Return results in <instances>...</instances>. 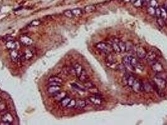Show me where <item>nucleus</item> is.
I'll use <instances>...</instances> for the list:
<instances>
[{
	"mask_svg": "<svg viewBox=\"0 0 167 125\" xmlns=\"http://www.w3.org/2000/svg\"><path fill=\"white\" fill-rule=\"evenodd\" d=\"M155 16L157 18L161 16V9L160 7H157L155 8Z\"/></svg>",
	"mask_w": 167,
	"mask_h": 125,
	"instance_id": "40",
	"label": "nucleus"
},
{
	"mask_svg": "<svg viewBox=\"0 0 167 125\" xmlns=\"http://www.w3.org/2000/svg\"><path fill=\"white\" fill-rule=\"evenodd\" d=\"M118 44L119 47L121 49V53H124L126 51V43H124L123 41H121V40H119Z\"/></svg>",
	"mask_w": 167,
	"mask_h": 125,
	"instance_id": "28",
	"label": "nucleus"
},
{
	"mask_svg": "<svg viewBox=\"0 0 167 125\" xmlns=\"http://www.w3.org/2000/svg\"><path fill=\"white\" fill-rule=\"evenodd\" d=\"M1 120L2 122L0 123V125H12V123L14 121V118L10 113L6 112L2 115Z\"/></svg>",
	"mask_w": 167,
	"mask_h": 125,
	"instance_id": "1",
	"label": "nucleus"
},
{
	"mask_svg": "<svg viewBox=\"0 0 167 125\" xmlns=\"http://www.w3.org/2000/svg\"><path fill=\"white\" fill-rule=\"evenodd\" d=\"M161 18L164 21V22H166L167 21V11L166 10L165 8L163 7H161Z\"/></svg>",
	"mask_w": 167,
	"mask_h": 125,
	"instance_id": "26",
	"label": "nucleus"
},
{
	"mask_svg": "<svg viewBox=\"0 0 167 125\" xmlns=\"http://www.w3.org/2000/svg\"><path fill=\"white\" fill-rule=\"evenodd\" d=\"M84 86L89 89H90V88H93V87L95 86V85L93 84L92 82L89 81V80H88V81L84 82Z\"/></svg>",
	"mask_w": 167,
	"mask_h": 125,
	"instance_id": "34",
	"label": "nucleus"
},
{
	"mask_svg": "<svg viewBox=\"0 0 167 125\" xmlns=\"http://www.w3.org/2000/svg\"><path fill=\"white\" fill-rule=\"evenodd\" d=\"M131 88L133 89L134 91L136 92V93H139L142 91H143V84L139 80H135L134 83H133Z\"/></svg>",
	"mask_w": 167,
	"mask_h": 125,
	"instance_id": "9",
	"label": "nucleus"
},
{
	"mask_svg": "<svg viewBox=\"0 0 167 125\" xmlns=\"http://www.w3.org/2000/svg\"><path fill=\"white\" fill-rule=\"evenodd\" d=\"M64 14L65 15V16H66L67 18H72L74 17L72 10H70V9H67V10L64 11Z\"/></svg>",
	"mask_w": 167,
	"mask_h": 125,
	"instance_id": "32",
	"label": "nucleus"
},
{
	"mask_svg": "<svg viewBox=\"0 0 167 125\" xmlns=\"http://www.w3.org/2000/svg\"><path fill=\"white\" fill-rule=\"evenodd\" d=\"M150 6L153 7V8H157L158 7V3L156 0H151L149 2Z\"/></svg>",
	"mask_w": 167,
	"mask_h": 125,
	"instance_id": "36",
	"label": "nucleus"
},
{
	"mask_svg": "<svg viewBox=\"0 0 167 125\" xmlns=\"http://www.w3.org/2000/svg\"><path fill=\"white\" fill-rule=\"evenodd\" d=\"M152 68L153 70V71H154L155 73H158L162 72V71H164V68H163V66L160 63L155 61L154 62H153V63L152 64Z\"/></svg>",
	"mask_w": 167,
	"mask_h": 125,
	"instance_id": "8",
	"label": "nucleus"
},
{
	"mask_svg": "<svg viewBox=\"0 0 167 125\" xmlns=\"http://www.w3.org/2000/svg\"><path fill=\"white\" fill-rule=\"evenodd\" d=\"M76 101L74 99H71V100L70 101L69 103H68V105H67V108L69 109L74 108L75 106H76Z\"/></svg>",
	"mask_w": 167,
	"mask_h": 125,
	"instance_id": "31",
	"label": "nucleus"
},
{
	"mask_svg": "<svg viewBox=\"0 0 167 125\" xmlns=\"http://www.w3.org/2000/svg\"><path fill=\"white\" fill-rule=\"evenodd\" d=\"M144 1V0H137L134 3H132V4L136 8H140V7H142L143 5V2Z\"/></svg>",
	"mask_w": 167,
	"mask_h": 125,
	"instance_id": "30",
	"label": "nucleus"
},
{
	"mask_svg": "<svg viewBox=\"0 0 167 125\" xmlns=\"http://www.w3.org/2000/svg\"><path fill=\"white\" fill-rule=\"evenodd\" d=\"M106 61L108 66H109L110 68H111L113 66H116V59L114 57V56L111 54V53L108 54L106 58Z\"/></svg>",
	"mask_w": 167,
	"mask_h": 125,
	"instance_id": "5",
	"label": "nucleus"
},
{
	"mask_svg": "<svg viewBox=\"0 0 167 125\" xmlns=\"http://www.w3.org/2000/svg\"><path fill=\"white\" fill-rule=\"evenodd\" d=\"M67 96V93H66V92H64V91H60L59 93H57L56 95L54 96V98H55L56 100L58 101H60L61 100H62V99H64V98H65V97H66Z\"/></svg>",
	"mask_w": 167,
	"mask_h": 125,
	"instance_id": "19",
	"label": "nucleus"
},
{
	"mask_svg": "<svg viewBox=\"0 0 167 125\" xmlns=\"http://www.w3.org/2000/svg\"><path fill=\"white\" fill-rule=\"evenodd\" d=\"M34 55V53L32 49H26L25 51L24 52V54H23V57H24V59H27V60H28V59H32L33 58Z\"/></svg>",
	"mask_w": 167,
	"mask_h": 125,
	"instance_id": "18",
	"label": "nucleus"
},
{
	"mask_svg": "<svg viewBox=\"0 0 167 125\" xmlns=\"http://www.w3.org/2000/svg\"><path fill=\"white\" fill-rule=\"evenodd\" d=\"M48 81L49 82H55V83H61L62 84V83H63V80L60 78L58 77V76H51L50 78H49L48 79Z\"/></svg>",
	"mask_w": 167,
	"mask_h": 125,
	"instance_id": "25",
	"label": "nucleus"
},
{
	"mask_svg": "<svg viewBox=\"0 0 167 125\" xmlns=\"http://www.w3.org/2000/svg\"><path fill=\"white\" fill-rule=\"evenodd\" d=\"M72 87H73V88H74V89H76V90L84 91L83 88H80V87L78 85H77V84H75V83H74V84H72Z\"/></svg>",
	"mask_w": 167,
	"mask_h": 125,
	"instance_id": "39",
	"label": "nucleus"
},
{
	"mask_svg": "<svg viewBox=\"0 0 167 125\" xmlns=\"http://www.w3.org/2000/svg\"><path fill=\"white\" fill-rule=\"evenodd\" d=\"M50 85H54V86H61L62 84L59 83H55V82H49L48 83V86Z\"/></svg>",
	"mask_w": 167,
	"mask_h": 125,
	"instance_id": "41",
	"label": "nucleus"
},
{
	"mask_svg": "<svg viewBox=\"0 0 167 125\" xmlns=\"http://www.w3.org/2000/svg\"><path fill=\"white\" fill-rule=\"evenodd\" d=\"M74 69L75 70V72H76V75L77 77L80 76V75L81 74L82 71H83V68H82V65H80L78 63H76L74 65Z\"/></svg>",
	"mask_w": 167,
	"mask_h": 125,
	"instance_id": "17",
	"label": "nucleus"
},
{
	"mask_svg": "<svg viewBox=\"0 0 167 125\" xmlns=\"http://www.w3.org/2000/svg\"><path fill=\"white\" fill-rule=\"evenodd\" d=\"M157 55L154 52L152 51H150L148 53H146V55L145 58L146 60L148 61L149 63H153V62H154L156 59Z\"/></svg>",
	"mask_w": 167,
	"mask_h": 125,
	"instance_id": "11",
	"label": "nucleus"
},
{
	"mask_svg": "<svg viewBox=\"0 0 167 125\" xmlns=\"http://www.w3.org/2000/svg\"><path fill=\"white\" fill-rule=\"evenodd\" d=\"M147 12L151 16H155V8L149 6L147 9Z\"/></svg>",
	"mask_w": 167,
	"mask_h": 125,
	"instance_id": "35",
	"label": "nucleus"
},
{
	"mask_svg": "<svg viewBox=\"0 0 167 125\" xmlns=\"http://www.w3.org/2000/svg\"><path fill=\"white\" fill-rule=\"evenodd\" d=\"M86 105L87 103L86 101L80 99V100L76 101V106H75V108L78 109V110H82V109L84 108L86 106Z\"/></svg>",
	"mask_w": 167,
	"mask_h": 125,
	"instance_id": "16",
	"label": "nucleus"
},
{
	"mask_svg": "<svg viewBox=\"0 0 167 125\" xmlns=\"http://www.w3.org/2000/svg\"><path fill=\"white\" fill-rule=\"evenodd\" d=\"M70 100H71V98L67 96L65 97L64 99H62V100L60 101V103L62 106H63V107H64V108H66V107L67 108V105H68V103H69L70 101Z\"/></svg>",
	"mask_w": 167,
	"mask_h": 125,
	"instance_id": "24",
	"label": "nucleus"
},
{
	"mask_svg": "<svg viewBox=\"0 0 167 125\" xmlns=\"http://www.w3.org/2000/svg\"><path fill=\"white\" fill-rule=\"evenodd\" d=\"M6 104L2 101L0 102V112L4 111V110H6Z\"/></svg>",
	"mask_w": 167,
	"mask_h": 125,
	"instance_id": "38",
	"label": "nucleus"
},
{
	"mask_svg": "<svg viewBox=\"0 0 167 125\" xmlns=\"http://www.w3.org/2000/svg\"><path fill=\"white\" fill-rule=\"evenodd\" d=\"M96 9V7L94 5H88L84 7V11L86 13H90L94 12Z\"/></svg>",
	"mask_w": 167,
	"mask_h": 125,
	"instance_id": "21",
	"label": "nucleus"
},
{
	"mask_svg": "<svg viewBox=\"0 0 167 125\" xmlns=\"http://www.w3.org/2000/svg\"><path fill=\"white\" fill-rule=\"evenodd\" d=\"M97 49L99 51H100V52H102V53H106V54H109L110 53V48L111 46H109L108 44L104 43V42H99V43H97L96 45Z\"/></svg>",
	"mask_w": 167,
	"mask_h": 125,
	"instance_id": "2",
	"label": "nucleus"
},
{
	"mask_svg": "<svg viewBox=\"0 0 167 125\" xmlns=\"http://www.w3.org/2000/svg\"><path fill=\"white\" fill-rule=\"evenodd\" d=\"M20 41L22 44H23L24 46H30L33 43L32 39L31 38L28 37V36H26V35H23V36H21L20 38Z\"/></svg>",
	"mask_w": 167,
	"mask_h": 125,
	"instance_id": "7",
	"label": "nucleus"
},
{
	"mask_svg": "<svg viewBox=\"0 0 167 125\" xmlns=\"http://www.w3.org/2000/svg\"><path fill=\"white\" fill-rule=\"evenodd\" d=\"M89 100L92 104L94 105H100L102 103V98H100L99 96L95 95L92 96H90L89 98Z\"/></svg>",
	"mask_w": 167,
	"mask_h": 125,
	"instance_id": "10",
	"label": "nucleus"
},
{
	"mask_svg": "<svg viewBox=\"0 0 167 125\" xmlns=\"http://www.w3.org/2000/svg\"><path fill=\"white\" fill-rule=\"evenodd\" d=\"M10 58L12 61L14 63H17L20 59V55L16 49H14V50L11 51Z\"/></svg>",
	"mask_w": 167,
	"mask_h": 125,
	"instance_id": "13",
	"label": "nucleus"
},
{
	"mask_svg": "<svg viewBox=\"0 0 167 125\" xmlns=\"http://www.w3.org/2000/svg\"><path fill=\"white\" fill-rule=\"evenodd\" d=\"M144 1H145V2H147V3H149V2L151 0H144Z\"/></svg>",
	"mask_w": 167,
	"mask_h": 125,
	"instance_id": "45",
	"label": "nucleus"
},
{
	"mask_svg": "<svg viewBox=\"0 0 167 125\" xmlns=\"http://www.w3.org/2000/svg\"><path fill=\"white\" fill-rule=\"evenodd\" d=\"M153 83L158 88L161 89H164L166 86V82L165 80L157 77V76H155L153 78Z\"/></svg>",
	"mask_w": 167,
	"mask_h": 125,
	"instance_id": "3",
	"label": "nucleus"
},
{
	"mask_svg": "<svg viewBox=\"0 0 167 125\" xmlns=\"http://www.w3.org/2000/svg\"><path fill=\"white\" fill-rule=\"evenodd\" d=\"M13 40V37H12V36H8V37H6L5 38H4V41H5L6 42L11 41V40Z\"/></svg>",
	"mask_w": 167,
	"mask_h": 125,
	"instance_id": "42",
	"label": "nucleus"
},
{
	"mask_svg": "<svg viewBox=\"0 0 167 125\" xmlns=\"http://www.w3.org/2000/svg\"><path fill=\"white\" fill-rule=\"evenodd\" d=\"M137 1V0H131V3H134L135 1Z\"/></svg>",
	"mask_w": 167,
	"mask_h": 125,
	"instance_id": "44",
	"label": "nucleus"
},
{
	"mask_svg": "<svg viewBox=\"0 0 167 125\" xmlns=\"http://www.w3.org/2000/svg\"><path fill=\"white\" fill-rule=\"evenodd\" d=\"M135 78L132 75H128V80H127V84L130 87H132V84L134 83Z\"/></svg>",
	"mask_w": 167,
	"mask_h": 125,
	"instance_id": "27",
	"label": "nucleus"
},
{
	"mask_svg": "<svg viewBox=\"0 0 167 125\" xmlns=\"http://www.w3.org/2000/svg\"><path fill=\"white\" fill-rule=\"evenodd\" d=\"M2 101V98H1V97H0V102Z\"/></svg>",
	"mask_w": 167,
	"mask_h": 125,
	"instance_id": "47",
	"label": "nucleus"
},
{
	"mask_svg": "<svg viewBox=\"0 0 167 125\" xmlns=\"http://www.w3.org/2000/svg\"><path fill=\"white\" fill-rule=\"evenodd\" d=\"M6 47L7 49L10 51L14 50V49H16V43L13 40L7 41L6 42Z\"/></svg>",
	"mask_w": 167,
	"mask_h": 125,
	"instance_id": "14",
	"label": "nucleus"
},
{
	"mask_svg": "<svg viewBox=\"0 0 167 125\" xmlns=\"http://www.w3.org/2000/svg\"><path fill=\"white\" fill-rule=\"evenodd\" d=\"M111 48H112V49L116 53H121V49H120V47H119L118 44V43L115 42V41H112V42L111 43V45H110Z\"/></svg>",
	"mask_w": 167,
	"mask_h": 125,
	"instance_id": "22",
	"label": "nucleus"
},
{
	"mask_svg": "<svg viewBox=\"0 0 167 125\" xmlns=\"http://www.w3.org/2000/svg\"><path fill=\"white\" fill-rule=\"evenodd\" d=\"M123 1L125 3H129V2H131V0H124Z\"/></svg>",
	"mask_w": 167,
	"mask_h": 125,
	"instance_id": "43",
	"label": "nucleus"
},
{
	"mask_svg": "<svg viewBox=\"0 0 167 125\" xmlns=\"http://www.w3.org/2000/svg\"><path fill=\"white\" fill-rule=\"evenodd\" d=\"M61 86H54V85H50L49 86L48 88H47V91L49 94L54 96L55 95L59 93L61 91Z\"/></svg>",
	"mask_w": 167,
	"mask_h": 125,
	"instance_id": "6",
	"label": "nucleus"
},
{
	"mask_svg": "<svg viewBox=\"0 0 167 125\" xmlns=\"http://www.w3.org/2000/svg\"><path fill=\"white\" fill-rule=\"evenodd\" d=\"M122 64L126 67V69L130 70L131 71H134L135 68L131 63V56H125L124 57L122 60Z\"/></svg>",
	"mask_w": 167,
	"mask_h": 125,
	"instance_id": "4",
	"label": "nucleus"
},
{
	"mask_svg": "<svg viewBox=\"0 0 167 125\" xmlns=\"http://www.w3.org/2000/svg\"><path fill=\"white\" fill-rule=\"evenodd\" d=\"M134 49V46L131 42H128L126 43V51L130 52Z\"/></svg>",
	"mask_w": 167,
	"mask_h": 125,
	"instance_id": "33",
	"label": "nucleus"
},
{
	"mask_svg": "<svg viewBox=\"0 0 167 125\" xmlns=\"http://www.w3.org/2000/svg\"><path fill=\"white\" fill-rule=\"evenodd\" d=\"M136 53L138 58H140V59H144L147 52L143 47L138 46V48H136Z\"/></svg>",
	"mask_w": 167,
	"mask_h": 125,
	"instance_id": "12",
	"label": "nucleus"
},
{
	"mask_svg": "<svg viewBox=\"0 0 167 125\" xmlns=\"http://www.w3.org/2000/svg\"><path fill=\"white\" fill-rule=\"evenodd\" d=\"M156 23L157 25H158L160 28H164V25H165V22H164V21L162 19L161 17H158L156 19Z\"/></svg>",
	"mask_w": 167,
	"mask_h": 125,
	"instance_id": "29",
	"label": "nucleus"
},
{
	"mask_svg": "<svg viewBox=\"0 0 167 125\" xmlns=\"http://www.w3.org/2000/svg\"><path fill=\"white\" fill-rule=\"evenodd\" d=\"M72 14H73L74 16L79 17L82 15L83 14V11L80 8H75L72 10Z\"/></svg>",
	"mask_w": 167,
	"mask_h": 125,
	"instance_id": "23",
	"label": "nucleus"
},
{
	"mask_svg": "<svg viewBox=\"0 0 167 125\" xmlns=\"http://www.w3.org/2000/svg\"><path fill=\"white\" fill-rule=\"evenodd\" d=\"M143 88L144 91L147 92V93H150V92L152 91L153 89V87L152 85H151L149 83L145 82L143 83Z\"/></svg>",
	"mask_w": 167,
	"mask_h": 125,
	"instance_id": "20",
	"label": "nucleus"
},
{
	"mask_svg": "<svg viewBox=\"0 0 167 125\" xmlns=\"http://www.w3.org/2000/svg\"><path fill=\"white\" fill-rule=\"evenodd\" d=\"M41 24V21L38 19H35V20L32 21L30 23V25L32 26H38Z\"/></svg>",
	"mask_w": 167,
	"mask_h": 125,
	"instance_id": "37",
	"label": "nucleus"
},
{
	"mask_svg": "<svg viewBox=\"0 0 167 125\" xmlns=\"http://www.w3.org/2000/svg\"><path fill=\"white\" fill-rule=\"evenodd\" d=\"M119 1H123L124 0H118Z\"/></svg>",
	"mask_w": 167,
	"mask_h": 125,
	"instance_id": "46",
	"label": "nucleus"
},
{
	"mask_svg": "<svg viewBox=\"0 0 167 125\" xmlns=\"http://www.w3.org/2000/svg\"><path fill=\"white\" fill-rule=\"evenodd\" d=\"M78 78L80 80V81L82 83H84L89 80V76H88V73H87L86 71L85 70H83V71H82V73H81L80 76L78 77Z\"/></svg>",
	"mask_w": 167,
	"mask_h": 125,
	"instance_id": "15",
	"label": "nucleus"
}]
</instances>
